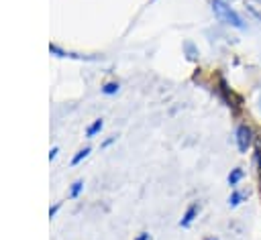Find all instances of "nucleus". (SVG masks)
<instances>
[{
    "label": "nucleus",
    "mask_w": 261,
    "mask_h": 240,
    "mask_svg": "<svg viewBox=\"0 0 261 240\" xmlns=\"http://www.w3.org/2000/svg\"><path fill=\"white\" fill-rule=\"evenodd\" d=\"M241 199H243V193L232 191V195L228 197V203H230V205H239V203H241Z\"/></svg>",
    "instance_id": "nucleus-7"
},
{
    "label": "nucleus",
    "mask_w": 261,
    "mask_h": 240,
    "mask_svg": "<svg viewBox=\"0 0 261 240\" xmlns=\"http://www.w3.org/2000/svg\"><path fill=\"white\" fill-rule=\"evenodd\" d=\"M241 177H243V171H241V169H234V171H232V173L228 175V183H230V185L234 187V185H237V183L241 181Z\"/></svg>",
    "instance_id": "nucleus-5"
},
{
    "label": "nucleus",
    "mask_w": 261,
    "mask_h": 240,
    "mask_svg": "<svg viewBox=\"0 0 261 240\" xmlns=\"http://www.w3.org/2000/svg\"><path fill=\"white\" fill-rule=\"evenodd\" d=\"M196 212H198V205H190L188 207V212H186V216H184V220L179 222L181 226H190L192 224V220L196 218Z\"/></svg>",
    "instance_id": "nucleus-4"
},
{
    "label": "nucleus",
    "mask_w": 261,
    "mask_h": 240,
    "mask_svg": "<svg viewBox=\"0 0 261 240\" xmlns=\"http://www.w3.org/2000/svg\"><path fill=\"white\" fill-rule=\"evenodd\" d=\"M137 240H149V234H141Z\"/></svg>",
    "instance_id": "nucleus-11"
},
{
    "label": "nucleus",
    "mask_w": 261,
    "mask_h": 240,
    "mask_svg": "<svg viewBox=\"0 0 261 240\" xmlns=\"http://www.w3.org/2000/svg\"><path fill=\"white\" fill-rule=\"evenodd\" d=\"M116 89H118V85H116V83H108V85L104 87V94H114Z\"/></svg>",
    "instance_id": "nucleus-9"
},
{
    "label": "nucleus",
    "mask_w": 261,
    "mask_h": 240,
    "mask_svg": "<svg viewBox=\"0 0 261 240\" xmlns=\"http://www.w3.org/2000/svg\"><path fill=\"white\" fill-rule=\"evenodd\" d=\"M245 4H247V8H249V12H251L255 18L261 20V2H257V0H247Z\"/></svg>",
    "instance_id": "nucleus-3"
},
{
    "label": "nucleus",
    "mask_w": 261,
    "mask_h": 240,
    "mask_svg": "<svg viewBox=\"0 0 261 240\" xmlns=\"http://www.w3.org/2000/svg\"><path fill=\"white\" fill-rule=\"evenodd\" d=\"M251 142H253V132H251V128H249L247 124H241V126L237 128V144H239V151H241V153H247V148L251 146Z\"/></svg>",
    "instance_id": "nucleus-2"
},
{
    "label": "nucleus",
    "mask_w": 261,
    "mask_h": 240,
    "mask_svg": "<svg viewBox=\"0 0 261 240\" xmlns=\"http://www.w3.org/2000/svg\"><path fill=\"white\" fill-rule=\"evenodd\" d=\"M212 10H214V14L218 16L220 22L230 24V26H234V28H243V20H241V16H239L230 6H226L222 0H214V2H212Z\"/></svg>",
    "instance_id": "nucleus-1"
},
{
    "label": "nucleus",
    "mask_w": 261,
    "mask_h": 240,
    "mask_svg": "<svg viewBox=\"0 0 261 240\" xmlns=\"http://www.w3.org/2000/svg\"><path fill=\"white\" fill-rule=\"evenodd\" d=\"M88 153H90V148H84V151H80V155H77V157H73V161H71V163H73V165H75V163H80L82 159H86V157H88Z\"/></svg>",
    "instance_id": "nucleus-8"
},
{
    "label": "nucleus",
    "mask_w": 261,
    "mask_h": 240,
    "mask_svg": "<svg viewBox=\"0 0 261 240\" xmlns=\"http://www.w3.org/2000/svg\"><path fill=\"white\" fill-rule=\"evenodd\" d=\"M206 240H216V238H206Z\"/></svg>",
    "instance_id": "nucleus-12"
},
{
    "label": "nucleus",
    "mask_w": 261,
    "mask_h": 240,
    "mask_svg": "<svg viewBox=\"0 0 261 240\" xmlns=\"http://www.w3.org/2000/svg\"><path fill=\"white\" fill-rule=\"evenodd\" d=\"M80 189H82V181H77V183H75V187L71 189V195H77V191H80Z\"/></svg>",
    "instance_id": "nucleus-10"
},
{
    "label": "nucleus",
    "mask_w": 261,
    "mask_h": 240,
    "mask_svg": "<svg viewBox=\"0 0 261 240\" xmlns=\"http://www.w3.org/2000/svg\"><path fill=\"white\" fill-rule=\"evenodd\" d=\"M100 128H102V120H96V122H94V124H92V126L88 128V136L92 138V136H94V134H96V132H98Z\"/></svg>",
    "instance_id": "nucleus-6"
}]
</instances>
